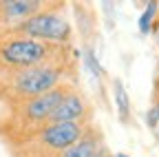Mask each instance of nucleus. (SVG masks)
Instances as JSON below:
<instances>
[{
	"mask_svg": "<svg viewBox=\"0 0 159 157\" xmlns=\"http://www.w3.org/2000/svg\"><path fill=\"white\" fill-rule=\"evenodd\" d=\"M62 67L51 62L20 71H0V86L7 91L9 97L25 102L53 91L62 80Z\"/></svg>",
	"mask_w": 159,
	"mask_h": 157,
	"instance_id": "nucleus-1",
	"label": "nucleus"
},
{
	"mask_svg": "<svg viewBox=\"0 0 159 157\" xmlns=\"http://www.w3.org/2000/svg\"><path fill=\"white\" fill-rule=\"evenodd\" d=\"M53 47L29 38H9L0 42V71H20L38 64H47Z\"/></svg>",
	"mask_w": 159,
	"mask_h": 157,
	"instance_id": "nucleus-2",
	"label": "nucleus"
},
{
	"mask_svg": "<svg viewBox=\"0 0 159 157\" xmlns=\"http://www.w3.org/2000/svg\"><path fill=\"white\" fill-rule=\"evenodd\" d=\"M13 33L27 35L29 40H38V42H69L71 40V25L64 16L53 13V11H38L31 18H27L25 22L16 25L13 29H9Z\"/></svg>",
	"mask_w": 159,
	"mask_h": 157,
	"instance_id": "nucleus-3",
	"label": "nucleus"
},
{
	"mask_svg": "<svg viewBox=\"0 0 159 157\" xmlns=\"http://www.w3.org/2000/svg\"><path fill=\"white\" fill-rule=\"evenodd\" d=\"M84 135V124L82 122H64V124H47L44 128L35 131L31 137V148L40 157V153L47 157H55L57 153L66 150L73 146L77 140H82Z\"/></svg>",
	"mask_w": 159,
	"mask_h": 157,
	"instance_id": "nucleus-4",
	"label": "nucleus"
},
{
	"mask_svg": "<svg viewBox=\"0 0 159 157\" xmlns=\"http://www.w3.org/2000/svg\"><path fill=\"white\" fill-rule=\"evenodd\" d=\"M69 91L64 86H55L53 91L44 93V95H38L33 100H25V102H16V117L22 126H38L49 120V115L53 113V109L64 100V95Z\"/></svg>",
	"mask_w": 159,
	"mask_h": 157,
	"instance_id": "nucleus-5",
	"label": "nucleus"
},
{
	"mask_svg": "<svg viewBox=\"0 0 159 157\" xmlns=\"http://www.w3.org/2000/svg\"><path fill=\"white\" fill-rule=\"evenodd\" d=\"M86 115V102L77 93H66L53 113L49 115L47 124H64V122H82Z\"/></svg>",
	"mask_w": 159,
	"mask_h": 157,
	"instance_id": "nucleus-6",
	"label": "nucleus"
},
{
	"mask_svg": "<svg viewBox=\"0 0 159 157\" xmlns=\"http://www.w3.org/2000/svg\"><path fill=\"white\" fill-rule=\"evenodd\" d=\"M99 148L102 146H99V140L95 135H82V140H77L73 146L57 153L55 157H93Z\"/></svg>",
	"mask_w": 159,
	"mask_h": 157,
	"instance_id": "nucleus-7",
	"label": "nucleus"
},
{
	"mask_svg": "<svg viewBox=\"0 0 159 157\" xmlns=\"http://www.w3.org/2000/svg\"><path fill=\"white\" fill-rule=\"evenodd\" d=\"M113 86H115V104H117V113H119V122L128 124L130 122V100L126 95V89H124L122 80H115Z\"/></svg>",
	"mask_w": 159,
	"mask_h": 157,
	"instance_id": "nucleus-8",
	"label": "nucleus"
},
{
	"mask_svg": "<svg viewBox=\"0 0 159 157\" xmlns=\"http://www.w3.org/2000/svg\"><path fill=\"white\" fill-rule=\"evenodd\" d=\"M155 13H157V2H148V7L144 9V13L139 16V31H142V33L150 31L152 20H155Z\"/></svg>",
	"mask_w": 159,
	"mask_h": 157,
	"instance_id": "nucleus-9",
	"label": "nucleus"
},
{
	"mask_svg": "<svg viewBox=\"0 0 159 157\" xmlns=\"http://www.w3.org/2000/svg\"><path fill=\"white\" fill-rule=\"evenodd\" d=\"M84 62H86L89 71L95 75V80H99V77H102V67H99V62H97L93 49H86V51H84Z\"/></svg>",
	"mask_w": 159,
	"mask_h": 157,
	"instance_id": "nucleus-10",
	"label": "nucleus"
},
{
	"mask_svg": "<svg viewBox=\"0 0 159 157\" xmlns=\"http://www.w3.org/2000/svg\"><path fill=\"white\" fill-rule=\"evenodd\" d=\"M146 124L150 128H157L159 126V104H155L148 113H146Z\"/></svg>",
	"mask_w": 159,
	"mask_h": 157,
	"instance_id": "nucleus-11",
	"label": "nucleus"
},
{
	"mask_svg": "<svg viewBox=\"0 0 159 157\" xmlns=\"http://www.w3.org/2000/svg\"><path fill=\"white\" fill-rule=\"evenodd\" d=\"M115 157H128V155H124V153H117V155H115Z\"/></svg>",
	"mask_w": 159,
	"mask_h": 157,
	"instance_id": "nucleus-12",
	"label": "nucleus"
}]
</instances>
